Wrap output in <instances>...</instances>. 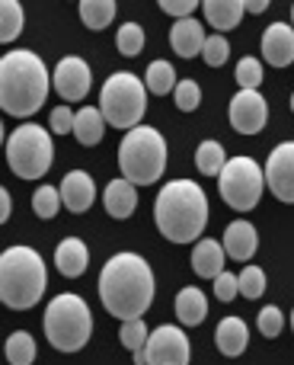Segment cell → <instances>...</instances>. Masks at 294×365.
<instances>
[{"mask_svg":"<svg viewBox=\"0 0 294 365\" xmlns=\"http://www.w3.org/2000/svg\"><path fill=\"white\" fill-rule=\"evenodd\" d=\"M100 302L112 317L122 324L145 317V311L154 302V269L147 266L145 257L132 250H122L106 259L100 272Z\"/></svg>","mask_w":294,"mask_h":365,"instance_id":"1","label":"cell"},{"mask_svg":"<svg viewBox=\"0 0 294 365\" xmlns=\"http://www.w3.org/2000/svg\"><path fill=\"white\" fill-rule=\"evenodd\" d=\"M208 195L195 180H173L157 192L154 221L169 244H199L208 225Z\"/></svg>","mask_w":294,"mask_h":365,"instance_id":"2","label":"cell"},{"mask_svg":"<svg viewBox=\"0 0 294 365\" xmlns=\"http://www.w3.org/2000/svg\"><path fill=\"white\" fill-rule=\"evenodd\" d=\"M48 68L29 48H13L0 61V106L13 119H29L48 96Z\"/></svg>","mask_w":294,"mask_h":365,"instance_id":"3","label":"cell"},{"mask_svg":"<svg viewBox=\"0 0 294 365\" xmlns=\"http://www.w3.org/2000/svg\"><path fill=\"white\" fill-rule=\"evenodd\" d=\"M45 285H48V272L38 250L16 244L0 253V302L10 311L36 308L45 295Z\"/></svg>","mask_w":294,"mask_h":365,"instance_id":"4","label":"cell"},{"mask_svg":"<svg viewBox=\"0 0 294 365\" xmlns=\"http://www.w3.org/2000/svg\"><path fill=\"white\" fill-rule=\"evenodd\" d=\"M45 336L58 353H80L83 346L93 336V314H90V304L83 302L74 292H64L55 295L45 308Z\"/></svg>","mask_w":294,"mask_h":365,"instance_id":"5","label":"cell"},{"mask_svg":"<svg viewBox=\"0 0 294 365\" xmlns=\"http://www.w3.org/2000/svg\"><path fill=\"white\" fill-rule=\"evenodd\" d=\"M119 170L135 186H154L167 170V138L154 125L125 132L119 145Z\"/></svg>","mask_w":294,"mask_h":365,"instance_id":"6","label":"cell"},{"mask_svg":"<svg viewBox=\"0 0 294 365\" xmlns=\"http://www.w3.org/2000/svg\"><path fill=\"white\" fill-rule=\"evenodd\" d=\"M100 113L106 125L132 132L141 125L147 113V87L132 74V71H115L106 77L100 90Z\"/></svg>","mask_w":294,"mask_h":365,"instance_id":"7","label":"cell"},{"mask_svg":"<svg viewBox=\"0 0 294 365\" xmlns=\"http://www.w3.org/2000/svg\"><path fill=\"white\" fill-rule=\"evenodd\" d=\"M51 160H55V141H51L48 128L36 125V122H23L10 132L6 138V164L19 180H38L48 173Z\"/></svg>","mask_w":294,"mask_h":365,"instance_id":"8","label":"cell"},{"mask_svg":"<svg viewBox=\"0 0 294 365\" xmlns=\"http://www.w3.org/2000/svg\"><path fill=\"white\" fill-rule=\"evenodd\" d=\"M218 189H221V199H224L233 212H253V208L259 205V199H263L266 170L253 158L240 154V158L227 160V167L221 170Z\"/></svg>","mask_w":294,"mask_h":365,"instance_id":"9","label":"cell"},{"mask_svg":"<svg viewBox=\"0 0 294 365\" xmlns=\"http://www.w3.org/2000/svg\"><path fill=\"white\" fill-rule=\"evenodd\" d=\"M192 359V343L176 324L150 330V340L145 346V365H189Z\"/></svg>","mask_w":294,"mask_h":365,"instance_id":"10","label":"cell"},{"mask_svg":"<svg viewBox=\"0 0 294 365\" xmlns=\"http://www.w3.org/2000/svg\"><path fill=\"white\" fill-rule=\"evenodd\" d=\"M227 115H231L233 132L240 135H259L269 122V103L259 90H240L237 96L227 106Z\"/></svg>","mask_w":294,"mask_h":365,"instance_id":"11","label":"cell"},{"mask_svg":"<svg viewBox=\"0 0 294 365\" xmlns=\"http://www.w3.org/2000/svg\"><path fill=\"white\" fill-rule=\"evenodd\" d=\"M263 170L272 195L285 205H294V141H282L278 148H272Z\"/></svg>","mask_w":294,"mask_h":365,"instance_id":"12","label":"cell"},{"mask_svg":"<svg viewBox=\"0 0 294 365\" xmlns=\"http://www.w3.org/2000/svg\"><path fill=\"white\" fill-rule=\"evenodd\" d=\"M90 83H93V71L83 58L68 55L58 61L55 68V90L61 93L64 103H80L90 93Z\"/></svg>","mask_w":294,"mask_h":365,"instance_id":"13","label":"cell"},{"mask_svg":"<svg viewBox=\"0 0 294 365\" xmlns=\"http://www.w3.org/2000/svg\"><path fill=\"white\" fill-rule=\"evenodd\" d=\"M221 244H224V253L231 259H237V263H250L253 253H256V247H259V234L246 218H237L224 227Z\"/></svg>","mask_w":294,"mask_h":365,"instance_id":"14","label":"cell"},{"mask_svg":"<svg viewBox=\"0 0 294 365\" xmlns=\"http://www.w3.org/2000/svg\"><path fill=\"white\" fill-rule=\"evenodd\" d=\"M58 189H61L64 208L74 212V215L87 212V208L93 205V199H96V182H93V177H90L87 170H70L68 177L61 180V186Z\"/></svg>","mask_w":294,"mask_h":365,"instance_id":"15","label":"cell"},{"mask_svg":"<svg viewBox=\"0 0 294 365\" xmlns=\"http://www.w3.org/2000/svg\"><path fill=\"white\" fill-rule=\"evenodd\" d=\"M263 58L272 68H285V64L294 61V26L272 23L263 32Z\"/></svg>","mask_w":294,"mask_h":365,"instance_id":"16","label":"cell"},{"mask_svg":"<svg viewBox=\"0 0 294 365\" xmlns=\"http://www.w3.org/2000/svg\"><path fill=\"white\" fill-rule=\"evenodd\" d=\"M205 42H208V36H205V29H201V23L199 19H176L173 23V29H169V45H173V51L179 58H195V55H201L205 51Z\"/></svg>","mask_w":294,"mask_h":365,"instance_id":"17","label":"cell"},{"mask_svg":"<svg viewBox=\"0 0 294 365\" xmlns=\"http://www.w3.org/2000/svg\"><path fill=\"white\" fill-rule=\"evenodd\" d=\"M103 205H106V212L112 215L115 221L132 218L135 208H138V186H135V182H128L125 177L112 180L106 186V192H103Z\"/></svg>","mask_w":294,"mask_h":365,"instance_id":"18","label":"cell"},{"mask_svg":"<svg viewBox=\"0 0 294 365\" xmlns=\"http://www.w3.org/2000/svg\"><path fill=\"white\" fill-rule=\"evenodd\" d=\"M224 259H227V253H224L221 240L201 237L199 244L192 247V269H195V276H201V279H211L214 282V279L224 272Z\"/></svg>","mask_w":294,"mask_h":365,"instance_id":"19","label":"cell"},{"mask_svg":"<svg viewBox=\"0 0 294 365\" xmlns=\"http://www.w3.org/2000/svg\"><path fill=\"white\" fill-rule=\"evenodd\" d=\"M55 263H58V272L64 279H80L90 266V250L80 237H64L55 250Z\"/></svg>","mask_w":294,"mask_h":365,"instance_id":"20","label":"cell"},{"mask_svg":"<svg viewBox=\"0 0 294 365\" xmlns=\"http://www.w3.org/2000/svg\"><path fill=\"white\" fill-rule=\"evenodd\" d=\"M214 343H218V349L227 359L243 356L246 343H250V327H246L240 317H224V321L218 324V330H214Z\"/></svg>","mask_w":294,"mask_h":365,"instance_id":"21","label":"cell"},{"mask_svg":"<svg viewBox=\"0 0 294 365\" xmlns=\"http://www.w3.org/2000/svg\"><path fill=\"white\" fill-rule=\"evenodd\" d=\"M173 308H176V317H179L182 327H199L208 314V298H205V292H199L195 285H186V289L176 292Z\"/></svg>","mask_w":294,"mask_h":365,"instance_id":"22","label":"cell"},{"mask_svg":"<svg viewBox=\"0 0 294 365\" xmlns=\"http://www.w3.org/2000/svg\"><path fill=\"white\" fill-rule=\"evenodd\" d=\"M201 13H205L208 26H214L218 32H227V29H237L240 26L246 6H243V0H205Z\"/></svg>","mask_w":294,"mask_h":365,"instance_id":"23","label":"cell"},{"mask_svg":"<svg viewBox=\"0 0 294 365\" xmlns=\"http://www.w3.org/2000/svg\"><path fill=\"white\" fill-rule=\"evenodd\" d=\"M103 132H106V119H103L100 106H83L74 119V138L83 148H93L103 141Z\"/></svg>","mask_w":294,"mask_h":365,"instance_id":"24","label":"cell"},{"mask_svg":"<svg viewBox=\"0 0 294 365\" xmlns=\"http://www.w3.org/2000/svg\"><path fill=\"white\" fill-rule=\"evenodd\" d=\"M115 10H119L115 0H80V4H77V13H80L83 26L93 32L106 29V26L115 19Z\"/></svg>","mask_w":294,"mask_h":365,"instance_id":"25","label":"cell"},{"mask_svg":"<svg viewBox=\"0 0 294 365\" xmlns=\"http://www.w3.org/2000/svg\"><path fill=\"white\" fill-rule=\"evenodd\" d=\"M119 340H122V346L135 356V365H145V346L150 340V330H147V324L141 321V317L122 324V327H119Z\"/></svg>","mask_w":294,"mask_h":365,"instance_id":"26","label":"cell"},{"mask_svg":"<svg viewBox=\"0 0 294 365\" xmlns=\"http://www.w3.org/2000/svg\"><path fill=\"white\" fill-rule=\"evenodd\" d=\"M176 83H179V81H176V71H173V64H169V61L157 58V61H150V64H147V74H145V87H147V93H157V96L173 93Z\"/></svg>","mask_w":294,"mask_h":365,"instance_id":"27","label":"cell"},{"mask_svg":"<svg viewBox=\"0 0 294 365\" xmlns=\"http://www.w3.org/2000/svg\"><path fill=\"white\" fill-rule=\"evenodd\" d=\"M195 167L201 177H221V170L227 167V154L218 141H201L195 148Z\"/></svg>","mask_w":294,"mask_h":365,"instance_id":"28","label":"cell"},{"mask_svg":"<svg viewBox=\"0 0 294 365\" xmlns=\"http://www.w3.org/2000/svg\"><path fill=\"white\" fill-rule=\"evenodd\" d=\"M4 356H6V362L10 365H32L36 362V340H32V334H26V330L10 334L6 336Z\"/></svg>","mask_w":294,"mask_h":365,"instance_id":"29","label":"cell"},{"mask_svg":"<svg viewBox=\"0 0 294 365\" xmlns=\"http://www.w3.org/2000/svg\"><path fill=\"white\" fill-rule=\"evenodd\" d=\"M23 4L19 0H4L0 4V42H13L23 32Z\"/></svg>","mask_w":294,"mask_h":365,"instance_id":"30","label":"cell"},{"mask_svg":"<svg viewBox=\"0 0 294 365\" xmlns=\"http://www.w3.org/2000/svg\"><path fill=\"white\" fill-rule=\"evenodd\" d=\"M61 189L55 186H38L36 192H32V212L38 215V218H58V212H61Z\"/></svg>","mask_w":294,"mask_h":365,"instance_id":"31","label":"cell"},{"mask_svg":"<svg viewBox=\"0 0 294 365\" xmlns=\"http://www.w3.org/2000/svg\"><path fill=\"white\" fill-rule=\"evenodd\" d=\"M115 45H119V51L125 58L141 55V48H145V29H141L138 23H122L119 36H115Z\"/></svg>","mask_w":294,"mask_h":365,"instance_id":"32","label":"cell"},{"mask_svg":"<svg viewBox=\"0 0 294 365\" xmlns=\"http://www.w3.org/2000/svg\"><path fill=\"white\" fill-rule=\"evenodd\" d=\"M237 282H240V295L250 298V302H256L259 295H266V272L259 269V266H243Z\"/></svg>","mask_w":294,"mask_h":365,"instance_id":"33","label":"cell"},{"mask_svg":"<svg viewBox=\"0 0 294 365\" xmlns=\"http://www.w3.org/2000/svg\"><path fill=\"white\" fill-rule=\"evenodd\" d=\"M173 100H176V109H179V113H192V109H199V103H201V87L192 81V77H182L173 90Z\"/></svg>","mask_w":294,"mask_h":365,"instance_id":"34","label":"cell"},{"mask_svg":"<svg viewBox=\"0 0 294 365\" xmlns=\"http://www.w3.org/2000/svg\"><path fill=\"white\" fill-rule=\"evenodd\" d=\"M237 83H240V90H256L259 83H263V61L253 55L240 58L237 61Z\"/></svg>","mask_w":294,"mask_h":365,"instance_id":"35","label":"cell"},{"mask_svg":"<svg viewBox=\"0 0 294 365\" xmlns=\"http://www.w3.org/2000/svg\"><path fill=\"white\" fill-rule=\"evenodd\" d=\"M256 327H259V334L263 336L275 340V336L282 334V327H285V314L275 308V304H266V308L259 311V317H256Z\"/></svg>","mask_w":294,"mask_h":365,"instance_id":"36","label":"cell"},{"mask_svg":"<svg viewBox=\"0 0 294 365\" xmlns=\"http://www.w3.org/2000/svg\"><path fill=\"white\" fill-rule=\"evenodd\" d=\"M227 55H231V42H227L224 36H208L205 51H201L205 64H211V68H221V64L227 61Z\"/></svg>","mask_w":294,"mask_h":365,"instance_id":"37","label":"cell"},{"mask_svg":"<svg viewBox=\"0 0 294 365\" xmlns=\"http://www.w3.org/2000/svg\"><path fill=\"white\" fill-rule=\"evenodd\" d=\"M74 119H77V113H70L68 106H55L48 115V125L55 135H74Z\"/></svg>","mask_w":294,"mask_h":365,"instance_id":"38","label":"cell"},{"mask_svg":"<svg viewBox=\"0 0 294 365\" xmlns=\"http://www.w3.org/2000/svg\"><path fill=\"white\" fill-rule=\"evenodd\" d=\"M214 295H218V302H233V295H240V282L233 272H221L218 279H214Z\"/></svg>","mask_w":294,"mask_h":365,"instance_id":"39","label":"cell"},{"mask_svg":"<svg viewBox=\"0 0 294 365\" xmlns=\"http://www.w3.org/2000/svg\"><path fill=\"white\" fill-rule=\"evenodd\" d=\"M160 10L176 19H189L192 10H199V4H195V0H160Z\"/></svg>","mask_w":294,"mask_h":365,"instance_id":"40","label":"cell"},{"mask_svg":"<svg viewBox=\"0 0 294 365\" xmlns=\"http://www.w3.org/2000/svg\"><path fill=\"white\" fill-rule=\"evenodd\" d=\"M10 212H13L10 189H0V225H6V221H10Z\"/></svg>","mask_w":294,"mask_h":365,"instance_id":"41","label":"cell"},{"mask_svg":"<svg viewBox=\"0 0 294 365\" xmlns=\"http://www.w3.org/2000/svg\"><path fill=\"white\" fill-rule=\"evenodd\" d=\"M243 6H246V13H266L269 10V0H243Z\"/></svg>","mask_w":294,"mask_h":365,"instance_id":"42","label":"cell"},{"mask_svg":"<svg viewBox=\"0 0 294 365\" xmlns=\"http://www.w3.org/2000/svg\"><path fill=\"white\" fill-rule=\"evenodd\" d=\"M291 330H294V308H291Z\"/></svg>","mask_w":294,"mask_h":365,"instance_id":"43","label":"cell"},{"mask_svg":"<svg viewBox=\"0 0 294 365\" xmlns=\"http://www.w3.org/2000/svg\"><path fill=\"white\" fill-rule=\"evenodd\" d=\"M291 113H294V93H291Z\"/></svg>","mask_w":294,"mask_h":365,"instance_id":"44","label":"cell"},{"mask_svg":"<svg viewBox=\"0 0 294 365\" xmlns=\"http://www.w3.org/2000/svg\"><path fill=\"white\" fill-rule=\"evenodd\" d=\"M291 26H294V6H291Z\"/></svg>","mask_w":294,"mask_h":365,"instance_id":"45","label":"cell"}]
</instances>
